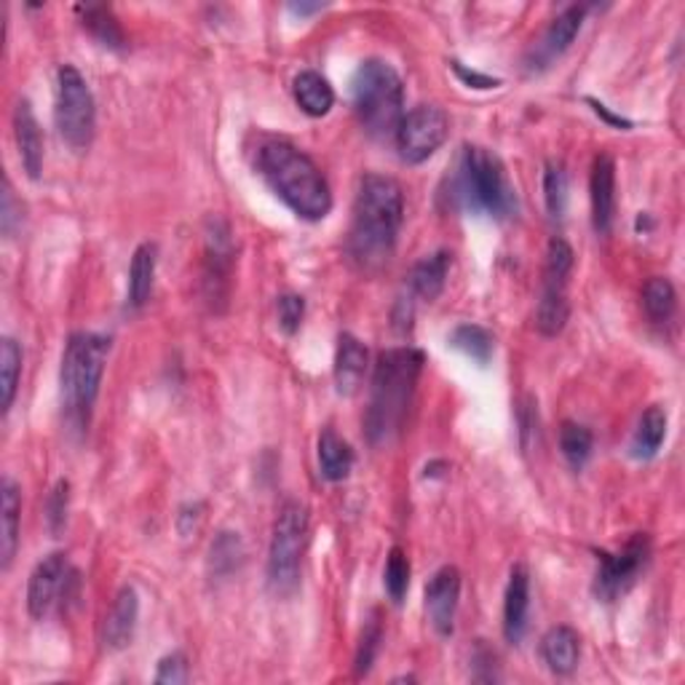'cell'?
Returning a JSON list of instances; mask_svg holds the SVG:
<instances>
[{"mask_svg": "<svg viewBox=\"0 0 685 685\" xmlns=\"http://www.w3.org/2000/svg\"><path fill=\"white\" fill-rule=\"evenodd\" d=\"M404 220L402 185L386 174H367L359 182L354 223L349 233L351 258L373 271L389 263Z\"/></svg>", "mask_w": 685, "mask_h": 685, "instance_id": "obj_1", "label": "cell"}, {"mask_svg": "<svg viewBox=\"0 0 685 685\" xmlns=\"http://www.w3.org/2000/svg\"><path fill=\"white\" fill-rule=\"evenodd\" d=\"M423 370V354L413 345L391 349L375 364L370 407L364 415V432L373 447H383L402 432L410 413L417 377Z\"/></svg>", "mask_w": 685, "mask_h": 685, "instance_id": "obj_2", "label": "cell"}, {"mask_svg": "<svg viewBox=\"0 0 685 685\" xmlns=\"http://www.w3.org/2000/svg\"><path fill=\"white\" fill-rule=\"evenodd\" d=\"M258 169L271 191L284 201L300 220L319 223L330 214L332 193L324 174L303 150L284 140H271L258 150Z\"/></svg>", "mask_w": 685, "mask_h": 685, "instance_id": "obj_3", "label": "cell"}, {"mask_svg": "<svg viewBox=\"0 0 685 685\" xmlns=\"http://www.w3.org/2000/svg\"><path fill=\"white\" fill-rule=\"evenodd\" d=\"M450 199L472 214L504 220L517 209V193L506 178L504 161L480 145L463 148L459 169L450 180Z\"/></svg>", "mask_w": 685, "mask_h": 685, "instance_id": "obj_4", "label": "cell"}, {"mask_svg": "<svg viewBox=\"0 0 685 685\" xmlns=\"http://www.w3.org/2000/svg\"><path fill=\"white\" fill-rule=\"evenodd\" d=\"M110 338L97 332H75L70 335L62 354L60 389L64 413L78 426H89L91 410L100 396L102 375L108 367Z\"/></svg>", "mask_w": 685, "mask_h": 685, "instance_id": "obj_5", "label": "cell"}, {"mask_svg": "<svg viewBox=\"0 0 685 685\" xmlns=\"http://www.w3.org/2000/svg\"><path fill=\"white\" fill-rule=\"evenodd\" d=\"M356 119L373 137H394L404 119L402 78L383 60H364L351 81Z\"/></svg>", "mask_w": 685, "mask_h": 685, "instance_id": "obj_6", "label": "cell"}, {"mask_svg": "<svg viewBox=\"0 0 685 685\" xmlns=\"http://www.w3.org/2000/svg\"><path fill=\"white\" fill-rule=\"evenodd\" d=\"M309 508L300 501H284L273 522L269 550V584L276 595H292L300 584L305 544H309Z\"/></svg>", "mask_w": 685, "mask_h": 685, "instance_id": "obj_7", "label": "cell"}, {"mask_svg": "<svg viewBox=\"0 0 685 685\" xmlns=\"http://www.w3.org/2000/svg\"><path fill=\"white\" fill-rule=\"evenodd\" d=\"M57 132L73 150H87L94 140L97 104L87 78L73 64L57 70V102H54Z\"/></svg>", "mask_w": 685, "mask_h": 685, "instance_id": "obj_8", "label": "cell"}, {"mask_svg": "<svg viewBox=\"0 0 685 685\" xmlns=\"http://www.w3.org/2000/svg\"><path fill=\"white\" fill-rule=\"evenodd\" d=\"M447 134L450 119L445 110L436 108V104H417L410 113H404L394 142L404 164H423L445 145Z\"/></svg>", "mask_w": 685, "mask_h": 685, "instance_id": "obj_9", "label": "cell"}, {"mask_svg": "<svg viewBox=\"0 0 685 685\" xmlns=\"http://www.w3.org/2000/svg\"><path fill=\"white\" fill-rule=\"evenodd\" d=\"M595 573V595L605 603H613L637 582L651 560L648 533H635L618 552H600Z\"/></svg>", "mask_w": 685, "mask_h": 685, "instance_id": "obj_10", "label": "cell"}, {"mask_svg": "<svg viewBox=\"0 0 685 685\" xmlns=\"http://www.w3.org/2000/svg\"><path fill=\"white\" fill-rule=\"evenodd\" d=\"M233 276V241L225 220L212 218L206 231V260H204V290L212 305L228 303Z\"/></svg>", "mask_w": 685, "mask_h": 685, "instance_id": "obj_11", "label": "cell"}, {"mask_svg": "<svg viewBox=\"0 0 685 685\" xmlns=\"http://www.w3.org/2000/svg\"><path fill=\"white\" fill-rule=\"evenodd\" d=\"M70 578V563L64 552H51L49 557H43L36 565V571L30 573L28 584V611L36 622H43L49 616L51 608L57 605V600L64 592Z\"/></svg>", "mask_w": 685, "mask_h": 685, "instance_id": "obj_12", "label": "cell"}, {"mask_svg": "<svg viewBox=\"0 0 685 685\" xmlns=\"http://www.w3.org/2000/svg\"><path fill=\"white\" fill-rule=\"evenodd\" d=\"M461 600V573L459 567L445 565L429 578L426 584V616L436 635L450 637L455 629V613Z\"/></svg>", "mask_w": 685, "mask_h": 685, "instance_id": "obj_13", "label": "cell"}, {"mask_svg": "<svg viewBox=\"0 0 685 685\" xmlns=\"http://www.w3.org/2000/svg\"><path fill=\"white\" fill-rule=\"evenodd\" d=\"M592 199V225L597 233H611L613 218H616V164L608 153H597L590 178Z\"/></svg>", "mask_w": 685, "mask_h": 685, "instance_id": "obj_14", "label": "cell"}, {"mask_svg": "<svg viewBox=\"0 0 685 685\" xmlns=\"http://www.w3.org/2000/svg\"><path fill=\"white\" fill-rule=\"evenodd\" d=\"M527 613H531V573L520 563L508 573L504 595V637L512 645L522 643V637H525Z\"/></svg>", "mask_w": 685, "mask_h": 685, "instance_id": "obj_15", "label": "cell"}, {"mask_svg": "<svg viewBox=\"0 0 685 685\" xmlns=\"http://www.w3.org/2000/svg\"><path fill=\"white\" fill-rule=\"evenodd\" d=\"M137 618H140V595H137L134 586H121L113 605H110L108 618H104V645H108L110 651L127 648L134 637Z\"/></svg>", "mask_w": 685, "mask_h": 685, "instance_id": "obj_16", "label": "cell"}, {"mask_svg": "<svg viewBox=\"0 0 685 685\" xmlns=\"http://www.w3.org/2000/svg\"><path fill=\"white\" fill-rule=\"evenodd\" d=\"M367 345L359 338L343 332L338 338V351H335V389L341 396H354L362 389L364 375H367Z\"/></svg>", "mask_w": 685, "mask_h": 685, "instance_id": "obj_17", "label": "cell"}, {"mask_svg": "<svg viewBox=\"0 0 685 685\" xmlns=\"http://www.w3.org/2000/svg\"><path fill=\"white\" fill-rule=\"evenodd\" d=\"M14 137L24 172L30 180H38L43 172V134L28 100H19L14 108Z\"/></svg>", "mask_w": 685, "mask_h": 685, "instance_id": "obj_18", "label": "cell"}, {"mask_svg": "<svg viewBox=\"0 0 685 685\" xmlns=\"http://www.w3.org/2000/svg\"><path fill=\"white\" fill-rule=\"evenodd\" d=\"M586 17V6H567L563 14H557V19L546 28L544 38H541L538 51H536V60L538 64H550L552 60H557V57H563L567 49H571V43L576 41V36L582 32Z\"/></svg>", "mask_w": 685, "mask_h": 685, "instance_id": "obj_19", "label": "cell"}, {"mask_svg": "<svg viewBox=\"0 0 685 685\" xmlns=\"http://www.w3.org/2000/svg\"><path fill=\"white\" fill-rule=\"evenodd\" d=\"M541 656L554 675H571L582 658V637L571 626H552L541 641Z\"/></svg>", "mask_w": 685, "mask_h": 685, "instance_id": "obj_20", "label": "cell"}, {"mask_svg": "<svg viewBox=\"0 0 685 685\" xmlns=\"http://www.w3.org/2000/svg\"><path fill=\"white\" fill-rule=\"evenodd\" d=\"M450 269H453V254L440 250L434 254H426L423 260H417L410 271V290H413L415 298L421 300H436L445 290Z\"/></svg>", "mask_w": 685, "mask_h": 685, "instance_id": "obj_21", "label": "cell"}, {"mask_svg": "<svg viewBox=\"0 0 685 685\" xmlns=\"http://www.w3.org/2000/svg\"><path fill=\"white\" fill-rule=\"evenodd\" d=\"M19 517H22V495H19L17 482L11 477H3L0 482V563L9 567L14 563V554L19 546Z\"/></svg>", "mask_w": 685, "mask_h": 685, "instance_id": "obj_22", "label": "cell"}, {"mask_svg": "<svg viewBox=\"0 0 685 685\" xmlns=\"http://www.w3.org/2000/svg\"><path fill=\"white\" fill-rule=\"evenodd\" d=\"M292 94H295L298 108L311 119H322L335 104V91H332L328 78L319 75L316 70L298 73L295 81H292Z\"/></svg>", "mask_w": 685, "mask_h": 685, "instance_id": "obj_23", "label": "cell"}, {"mask_svg": "<svg viewBox=\"0 0 685 685\" xmlns=\"http://www.w3.org/2000/svg\"><path fill=\"white\" fill-rule=\"evenodd\" d=\"M316 455L322 477L330 482H343L351 474V469H354V450H351L349 442H345L335 429H324V432L319 434Z\"/></svg>", "mask_w": 685, "mask_h": 685, "instance_id": "obj_24", "label": "cell"}, {"mask_svg": "<svg viewBox=\"0 0 685 685\" xmlns=\"http://www.w3.org/2000/svg\"><path fill=\"white\" fill-rule=\"evenodd\" d=\"M664 436H667V413L662 407H648L637 423L635 436H632L629 453L635 461H651L656 459V453L664 445Z\"/></svg>", "mask_w": 685, "mask_h": 685, "instance_id": "obj_25", "label": "cell"}, {"mask_svg": "<svg viewBox=\"0 0 685 685\" xmlns=\"http://www.w3.org/2000/svg\"><path fill=\"white\" fill-rule=\"evenodd\" d=\"M78 14H81L83 28H87L104 49H127V32H123L113 9H108V6H78Z\"/></svg>", "mask_w": 685, "mask_h": 685, "instance_id": "obj_26", "label": "cell"}, {"mask_svg": "<svg viewBox=\"0 0 685 685\" xmlns=\"http://www.w3.org/2000/svg\"><path fill=\"white\" fill-rule=\"evenodd\" d=\"M155 260H159L155 244H140L132 254V265H129V303L134 309H142L150 300L155 279Z\"/></svg>", "mask_w": 685, "mask_h": 685, "instance_id": "obj_27", "label": "cell"}, {"mask_svg": "<svg viewBox=\"0 0 685 685\" xmlns=\"http://www.w3.org/2000/svg\"><path fill=\"white\" fill-rule=\"evenodd\" d=\"M244 541L239 538V533H218V538L209 546V573H212L214 578L233 576V573L244 565Z\"/></svg>", "mask_w": 685, "mask_h": 685, "instance_id": "obj_28", "label": "cell"}, {"mask_svg": "<svg viewBox=\"0 0 685 685\" xmlns=\"http://www.w3.org/2000/svg\"><path fill=\"white\" fill-rule=\"evenodd\" d=\"M643 309L645 316H648L654 324L672 322V316H675L677 311L675 284L664 276L648 279L643 286Z\"/></svg>", "mask_w": 685, "mask_h": 685, "instance_id": "obj_29", "label": "cell"}, {"mask_svg": "<svg viewBox=\"0 0 685 685\" xmlns=\"http://www.w3.org/2000/svg\"><path fill=\"white\" fill-rule=\"evenodd\" d=\"M576 254L565 239L554 236L546 246V263H544V290H563L567 292V279L573 273Z\"/></svg>", "mask_w": 685, "mask_h": 685, "instance_id": "obj_30", "label": "cell"}, {"mask_svg": "<svg viewBox=\"0 0 685 685\" xmlns=\"http://www.w3.org/2000/svg\"><path fill=\"white\" fill-rule=\"evenodd\" d=\"M560 450H563L571 469L582 472L592 459V450H595V434H592L584 423L565 421L563 429H560Z\"/></svg>", "mask_w": 685, "mask_h": 685, "instance_id": "obj_31", "label": "cell"}, {"mask_svg": "<svg viewBox=\"0 0 685 685\" xmlns=\"http://www.w3.org/2000/svg\"><path fill=\"white\" fill-rule=\"evenodd\" d=\"M567 316H571V303H567V292L544 290L541 292L538 309H536V330L541 335L554 338L565 330Z\"/></svg>", "mask_w": 685, "mask_h": 685, "instance_id": "obj_32", "label": "cell"}, {"mask_svg": "<svg viewBox=\"0 0 685 685\" xmlns=\"http://www.w3.org/2000/svg\"><path fill=\"white\" fill-rule=\"evenodd\" d=\"M19 375H22V349L14 338H3L0 341V394H3L0 404H3V413H9L14 404Z\"/></svg>", "mask_w": 685, "mask_h": 685, "instance_id": "obj_33", "label": "cell"}, {"mask_svg": "<svg viewBox=\"0 0 685 685\" xmlns=\"http://www.w3.org/2000/svg\"><path fill=\"white\" fill-rule=\"evenodd\" d=\"M450 343L477 364L491 362L495 351V338L485 328H480V324H461V328H455L453 335H450Z\"/></svg>", "mask_w": 685, "mask_h": 685, "instance_id": "obj_34", "label": "cell"}, {"mask_svg": "<svg viewBox=\"0 0 685 685\" xmlns=\"http://www.w3.org/2000/svg\"><path fill=\"white\" fill-rule=\"evenodd\" d=\"M383 586H386L391 603L400 605L404 595H407L410 590V560L404 550L400 546H394V550L389 552L386 560V571H383Z\"/></svg>", "mask_w": 685, "mask_h": 685, "instance_id": "obj_35", "label": "cell"}, {"mask_svg": "<svg viewBox=\"0 0 685 685\" xmlns=\"http://www.w3.org/2000/svg\"><path fill=\"white\" fill-rule=\"evenodd\" d=\"M383 643V624H381V613L373 611V616L367 618V624H364L362 629V641H359V651H356V675H367L370 669H373L377 651H381Z\"/></svg>", "mask_w": 685, "mask_h": 685, "instance_id": "obj_36", "label": "cell"}, {"mask_svg": "<svg viewBox=\"0 0 685 685\" xmlns=\"http://www.w3.org/2000/svg\"><path fill=\"white\" fill-rule=\"evenodd\" d=\"M544 201L552 218H563L567 204V174L560 164L550 161L544 172Z\"/></svg>", "mask_w": 685, "mask_h": 685, "instance_id": "obj_37", "label": "cell"}, {"mask_svg": "<svg viewBox=\"0 0 685 685\" xmlns=\"http://www.w3.org/2000/svg\"><path fill=\"white\" fill-rule=\"evenodd\" d=\"M68 508H70V482L60 480L54 485V491L49 493V501H46V522H49V531L62 533L64 522H68Z\"/></svg>", "mask_w": 685, "mask_h": 685, "instance_id": "obj_38", "label": "cell"}, {"mask_svg": "<svg viewBox=\"0 0 685 685\" xmlns=\"http://www.w3.org/2000/svg\"><path fill=\"white\" fill-rule=\"evenodd\" d=\"M153 681L159 685H182L191 681V664H188V656L174 651V654L161 658Z\"/></svg>", "mask_w": 685, "mask_h": 685, "instance_id": "obj_39", "label": "cell"}, {"mask_svg": "<svg viewBox=\"0 0 685 685\" xmlns=\"http://www.w3.org/2000/svg\"><path fill=\"white\" fill-rule=\"evenodd\" d=\"M276 311H279V324H282V330L286 332V335H295L305 316V300L300 295H282L276 303Z\"/></svg>", "mask_w": 685, "mask_h": 685, "instance_id": "obj_40", "label": "cell"}, {"mask_svg": "<svg viewBox=\"0 0 685 685\" xmlns=\"http://www.w3.org/2000/svg\"><path fill=\"white\" fill-rule=\"evenodd\" d=\"M22 225V204L17 201L14 188L9 180H3V204H0V228L6 236H14L17 228Z\"/></svg>", "mask_w": 685, "mask_h": 685, "instance_id": "obj_41", "label": "cell"}, {"mask_svg": "<svg viewBox=\"0 0 685 685\" xmlns=\"http://www.w3.org/2000/svg\"><path fill=\"white\" fill-rule=\"evenodd\" d=\"M455 73H459V78H461L463 83H469V87H474V89H495V87H501L498 78L474 73V70L463 68L461 62H455Z\"/></svg>", "mask_w": 685, "mask_h": 685, "instance_id": "obj_42", "label": "cell"}, {"mask_svg": "<svg viewBox=\"0 0 685 685\" xmlns=\"http://www.w3.org/2000/svg\"><path fill=\"white\" fill-rule=\"evenodd\" d=\"M590 104H592V108H595V113H597V115H603V119H605V121H608V123H613V127H618V129H622V127H624V129H626V127H629V121H624V119H618V115H613V113H611V110H608V108H605V104H603V102H595V100H590Z\"/></svg>", "mask_w": 685, "mask_h": 685, "instance_id": "obj_43", "label": "cell"}, {"mask_svg": "<svg viewBox=\"0 0 685 685\" xmlns=\"http://www.w3.org/2000/svg\"><path fill=\"white\" fill-rule=\"evenodd\" d=\"M322 9H324V3H290L292 14H300V17L316 14V11H322Z\"/></svg>", "mask_w": 685, "mask_h": 685, "instance_id": "obj_44", "label": "cell"}]
</instances>
